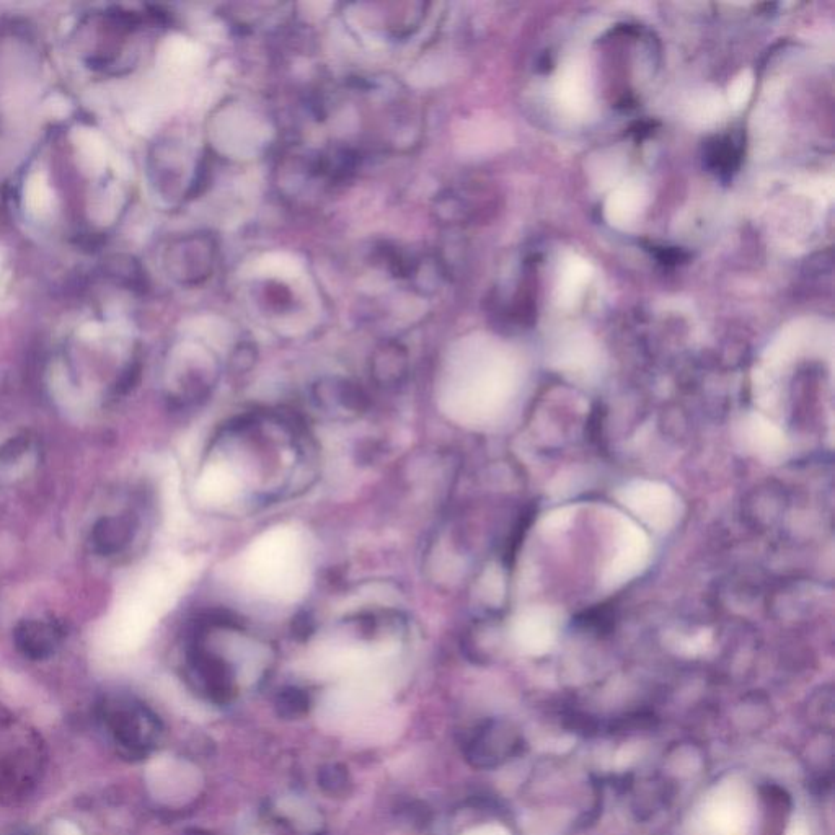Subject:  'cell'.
I'll use <instances>...</instances> for the list:
<instances>
[{
    "mask_svg": "<svg viewBox=\"0 0 835 835\" xmlns=\"http://www.w3.org/2000/svg\"><path fill=\"white\" fill-rule=\"evenodd\" d=\"M307 438L296 423L276 415L230 423L214 441L203 475L209 504H270L305 486L314 460Z\"/></svg>",
    "mask_w": 835,
    "mask_h": 835,
    "instance_id": "6da1fadb",
    "label": "cell"
},
{
    "mask_svg": "<svg viewBox=\"0 0 835 835\" xmlns=\"http://www.w3.org/2000/svg\"><path fill=\"white\" fill-rule=\"evenodd\" d=\"M253 576L263 589L281 593L292 589L304 575V548L291 532L266 537L253 553Z\"/></svg>",
    "mask_w": 835,
    "mask_h": 835,
    "instance_id": "7a4b0ae2",
    "label": "cell"
},
{
    "mask_svg": "<svg viewBox=\"0 0 835 835\" xmlns=\"http://www.w3.org/2000/svg\"><path fill=\"white\" fill-rule=\"evenodd\" d=\"M216 260L217 242L213 235L193 234L175 242L168 265L175 279L193 286L211 278Z\"/></svg>",
    "mask_w": 835,
    "mask_h": 835,
    "instance_id": "3957f363",
    "label": "cell"
},
{
    "mask_svg": "<svg viewBox=\"0 0 835 835\" xmlns=\"http://www.w3.org/2000/svg\"><path fill=\"white\" fill-rule=\"evenodd\" d=\"M558 102L571 115H586L593 107V92L588 69L581 62L573 61L563 67L557 82Z\"/></svg>",
    "mask_w": 835,
    "mask_h": 835,
    "instance_id": "277c9868",
    "label": "cell"
},
{
    "mask_svg": "<svg viewBox=\"0 0 835 835\" xmlns=\"http://www.w3.org/2000/svg\"><path fill=\"white\" fill-rule=\"evenodd\" d=\"M315 400L322 405L323 410L335 415H350L363 408L366 397L363 390L350 380L327 379L315 387Z\"/></svg>",
    "mask_w": 835,
    "mask_h": 835,
    "instance_id": "5b68a950",
    "label": "cell"
},
{
    "mask_svg": "<svg viewBox=\"0 0 835 835\" xmlns=\"http://www.w3.org/2000/svg\"><path fill=\"white\" fill-rule=\"evenodd\" d=\"M645 204L646 193L643 186L635 183L620 186L607 199V221L615 227H628L637 221Z\"/></svg>",
    "mask_w": 835,
    "mask_h": 835,
    "instance_id": "8992f818",
    "label": "cell"
},
{
    "mask_svg": "<svg viewBox=\"0 0 835 835\" xmlns=\"http://www.w3.org/2000/svg\"><path fill=\"white\" fill-rule=\"evenodd\" d=\"M372 376L377 384L394 387L402 384L408 374V354L402 345L389 341L372 356Z\"/></svg>",
    "mask_w": 835,
    "mask_h": 835,
    "instance_id": "52a82bcc",
    "label": "cell"
},
{
    "mask_svg": "<svg viewBox=\"0 0 835 835\" xmlns=\"http://www.w3.org/2000/svg\"><path fill=\"white\" fill-rule=\"evenodd\" d=\"M593 276V268L583 258L571 255L562 263V270L558 276V302L562 305H573L583 294L586 284Z\"/></svg>",
    "mask_w": 835,
    "mask_h": 835,
    "instance_id": "ba28073f",
    "label": "cell"
},
{
    "mask_svg": "<svg viewBox=\"0 0 835 835\" xmlns=\"http://www.w3.org/2000/svg\"><path fill=\"white\" fill-rule=\"evenodd\" d=\"M726 100L715 90H702L695 93L687 107L690 123L700 128L713 126L725 116Z\"/></svg>",
    "mask_w": 835,
    "mask_h": 835,
    "instance_id": "9c48e42d",
    "label": "cell"
},
{
    "mask_svg": "<svg viewBox=\"0 0 835 835\" xmlns=\"http://www.w3.org/2000/svg\"><path fill=\"white\" fill-rule=\"evenodd\" d=\"M752 89H754V76L751 71H743L739 76L734 77L733 82L729 84L728 97H726L731 110H743L751 98Z\"/></svg>",
    "mask_w": 835,
    "mask_h": 835,
    "instance_id": "30bf717a",
    "label": "cell"
},
{
    "mask_svg": "<svg viewBox=\"0 0 835 835\" xmlns=\"http://www.w3.org/2000/svg\"><path fill=\"white\" fill-rule=\"evenodd\" d=\"M266 299H268V304L273 307V309L281 310L283 309L284 305L291 304L292 296L291 292L288 289L284 288V286H270V288L266 289Z\"/></svg>",
    "mask_w": 835,
    "mask_h": 835,
    "instance_id": "8fae6325",
    "label": "cell"
}]
</instances>
